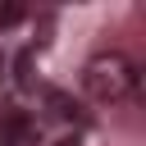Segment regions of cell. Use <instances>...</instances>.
Wrapping results in <instances>:
<instances>
[{"label":"cell","instance_id":"cell-1","mask_svg":"<svg viewBox=\"0 0 146 146\" xmlns=\"http://www.w3.org/2000/svg\"><path fill=\"white\" fill-rule=\"evenodd\" d=\"M82 87H87L91 100H100V105H119V100H128V96L137 91V64H132L128 55H119V50H100V55L87 59V68H82Z\"/></svg>","mask_w":146,"mask_h":146},{"label":"cell","instance_id":"cell-2","mask_svg":"<svg viewBox=\"0 0 146 146\" xmlns=\"http://www.w3.org/2000/svg\"><path fill=\"white\" fill-rule=\"evenodd\" d=\"M0 146H36V123L27 114H9L0 123Z\"/></svg>","mask_w":146,"mask_h":146},{"label":"cell","instance_id":"cell-3","mask_svg":"<svg viewBox=\"0 0 146 146\" xmlns=\"http://www.w3.org/2000/svg\"><path fill=\"white\" fill-rule=\"evenodd\" d=\"M46 105H50V114H55V119H73V110H78L64 91H46Z\"/></svg>","mask_w":146,"mask_h":146},{"label":"cell","instance_id":"cell-4","mask_svg":"<svg viewBox=\"0 0 146 146\" xmlns=\"http://www.w3.org/2000/svg\"><path fill=\"white\" fill-rule=\"evenodd\" d=\"M18 87H32V50L18 55Z\"/></svg>","mask_w":146,"mask_h":146},{"label":"cell","instance_id":"cell-5","mask_svg":"<svg viewBox=\"0 0 146 146\" xmlns=\"http://www.w3.org/2000/svg\"><path fill=\"white\" fill-rule=\"evenodd\" d=\"M18 18H23V5H0V27H9Z\"/></svg>","mask_w":146,"mask_h":146},{"label":"cell","instance_id":"cell-6","mask_svg":"<svg viewBox=\"0 0 146 146\" xmlns=\"http://www.w3.org/2000/svg\"><path fill=\"white\" fill-rule=\"evenodd\" d=\"M50 146H82L78 137H59V141H50Z\"/></svg>","mask_w":146,"mask_h":146},{"label":"cell","instance_id":"cell-7","mask_svg":"<svg viewBox=\"0 0 146 146\" xmlns=\"http://www.w3.org/2000/svg\"><path fill=\"white\" fill-rule=\"evenodd\" d=\"M0 73H5V59H0Z\"/></svg>","mask_w":146,"mask_h":146}]
</instances>
